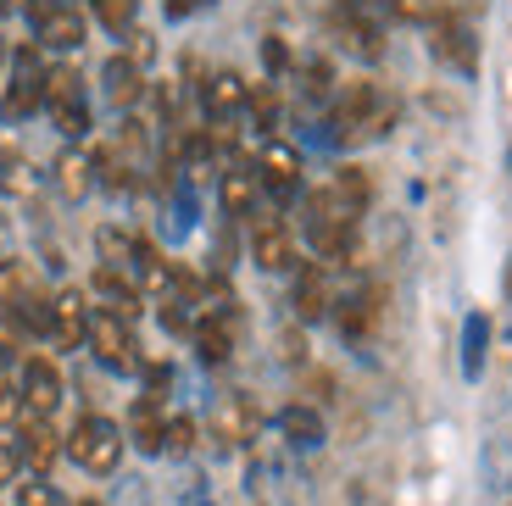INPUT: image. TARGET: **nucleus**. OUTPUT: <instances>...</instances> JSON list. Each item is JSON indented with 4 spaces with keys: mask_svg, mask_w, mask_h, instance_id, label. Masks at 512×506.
<instances>
[{
    "mask_svg": "<svg viewBox=\"0 0 512 506\" xmlns=\"http://www.w3.org/2000/svg\"><path fill=\"white\" fill-rule=\"evenodd\" d=\"M34 106H45V67H39V45H23L17 51V78L12 89L0 95V117H28Z\"/></svg>",
    "mask_w": 512,
    "mask_h": 506,
    "instance_id": "obj_3",
    "label": "nucleus"
},
{
    "mask_svg": "<svg viewBox=\"0 0 512 506\" xmlns=\"http://www.w3.org/2000/svg\"><path fill=\"white\" fill-rule=\"evenodd\" d=\"M17 395L34 418H51L62 406V367L51 356H23V379H17Z\"/></svg>",
    "mask_w": 512,
    "mask_h": 506,
    "instance_id": "obj_4",
    "label": "nucleus"
},
{
    "mask_svg": "<svg viewBox=\"0 0 512 506\" xmlns=\"http://www.w3.org/2000/svg\"><path fill=\"white\" fill-rule=\"evenodd\" d=\"M334 28H340V39H346V45H351L357 56H379V51H384L379 28H373L362 12H340V23H334Z\"/></svg>",
    "mask_w": 512,
    "mask_h": 506,
    "instance_id": "obj_26",
    "label": "nucleus"
},
{
    "mask_svg": "<svg viewBox=\"0 0 512 506\" xmlns=\"http://www.w3.org/2000/svg\"><path fill=\"white\" fill-rule=\"evenodd\" d=\"M329 279H323V267H301L295 273V317L301 323H318V317H329Z\"/></svg>",
    "mask_w": 512,
    "mask_h": 506,
    "instance_id": "obj_13",
    "label": "nucleus"
},
{
    "mask_svg": "<svg viewBox=\"0 0 512 506\" xmlns=\"http://www.w3.org/2000/svg\"><path fill=\"white\" fill-rule=\"evenodd\" d=\"M251 256L262 273H295V240H290V228L273 223V217H262L251 234Z\"/></svg>",
    "mask_w": 512,
    "mask_h": 506,
    "instance_id": "obj_6",
    "label": "nucleus"
},
{
    "mask_svg": "<svg viewBox=\"0 0 512 506\" xmlns=\"http://www.w3.org/2000/svg\"><path fill=\"white\" fill-rule=\"evenodd\" d=\"M51 178H56V190H62L67 201H84V195L95 190V156H90V151H78V145H67V151L56 156Z\"/></svg>",
    "mask_w": 512,
    "mask_h": 506,
    "instance_id": "obj_10",
    "label": "nucleus"
},
{
    "mask_svg": "<svg viewBox=\"0 0 512 506\" xmlns=\"http://www.w3.org/2000/svg\"><path fill=\"white\" fill-rule=\"evenodd\" d=\"M56 6H62V0H23V12H28V23H34V28L45 23V17L56 12Z\"/></svg>",
    "mask_w": 512,
    "mask_h": 506,
    "instance_id": "obj_36",
    "label": "nucleus"
},
{
    "mask_svg": "<svg viewBox=\"0 0 512 506\" xmlns=\"http://www.w3.org/2000/svg\"><path fill=\"white\" fill-rule=\"evenodd\" d=\"M256 178H262L273 195H295V190H301V151H295V145L268 140V145H262V156H256Z\"/></svg>",
    "mask_w": 512,
    "mask_h": 506,
    "instance_id": "obj_5",
    "label": "nucleus"
},
{
    "mask_svg": "<svg viewBox=\"0 0 512 506\" xmlns=\"http://www.w3.org/2000/svg\"><path fill=\"white\" fill-rule=\"evenodd\" d=\"M23 418H28V406H23V395H17V384L6 379V367H0V423L23 429Z\"/></svg>",
    "mask_w": 512,
    "mask_h": 506,
    "instance_id": "obj_28",
    "label": "nucleus"
},
{
    "mask_svg": "<svg viewBox=\"0 0 512 506\" xmlns=\"http://www.w3.org/2000/svg\"><path fill=\"white\" fill-rule=\"evenodd\" d=\"M435 56H440V62H451V67H462V73H474V67H479L474 39H468V28H457V23H440L435 28Z\"/></svg>",
    "mask_w": 512,
    "mask_h": 506,
    "instance_id": "obj_20",
    "label": "nucleus"
},
{
    "mask_svg": "<svg viewBox=\"0 0 512 506\" xmlns=\"http://www.w3.org/2000/svg\"><path fill=\"white\" fill-rule=\"evenodd\" d=\"M262 62H268V73H284V67H290V51H284V39H262Z\"/></svg>",
    "mask_w": 512,
    "mask_h": 506,
    "instance_id": "obj_34",
    "label": "nucleus"
},
{
    "mask_svg": "<svg viewBox=\"0 0 512 506\" xmlns=\"http://www.w3.org/2000/svg\"><path fill=\"white\" fill-rule=\"evenodd\" d=\"M128 440L140 445L145 456L167 451V423H162V412H156V401H140L128 412Z\"/></svg>",
    "mask_w": 512,
    "mask_h": 506,
    "instance_id": "obj_15",
    "label": "nucleus"
},
{
    "mask_svg": "<svg viewBox=\"0 0 512 506\" xmlns=\"http://www.w3.org/2000/svg\"><path fill=\"white\" fill-rule=\"evenodd\" d=\"M45 106H51V112L84 106V78H78V67H51V73H45Z\"/></svg>",
    "mask_w": 512,
    "mask_h": 506,
    "instance_id": "obj_21",
    "label": "nucleus"
},
{
    "mask_svg": "<svg viewBox=\"0 0 512 506\" xmlns=\"http://www.w3.org/2000/svg\"><path fill=\"white\" fill-rule=\"evenodd\" d=\"M51 340L62 345V351H73V345L90 340V306H84L78 290L51 295Z\"/></svg>",
    "mask_w": 512,
    "mask_h": 506,
    "instance_id": "obj_7",
    "label": "nucleus"
},
{
    "mask_svg": "<svg viewBox=\"0 0 512 506\" xmlns=\"http://www.w3.org/2000/svg\"><path fill=\"white\" fill-rule=\"evenodd\" d=\"M251 112H256V123H262V128H273V112H279L273 89H256V95H251Z\"/></svg>",
    "mask_w": 512,
    "mask_h": 506,
    "instance_id": "obj_33",
    "label": "nucleus"
},
{
    "mask_svg": "<svg viewBox=\"0 0 512 506\" xmlns=\"http://www.w3.org/2000/svg\"><path fill=\"white\" fill-rule=\"evenodd\" d=\"M123 429H117L112 418H101V412H90V418H78V429L67 434V456H73L84 473H112L117 462H123Z\"/></svg>",
    "mask_w": 512,
    "mask_h": 506,
    "instance_id": "obj_1",
    "label": "nucleus"
},
{
    "mask_svg": "<svg viewBox=\"0 0 512 506\" xmlns=\"http://www.w3.org/2000/svg\"><path fill=\"white\" fill-rule=\"evenodd\" d=\"M256 190H262V178H256V167H245V162H229V167H223L218 195H223V212H229V217H251Z\"/></svg>",
    "mask_w": 512,
    "mask_h": 506,
    "instance_id": "obj_11",
    "label": "nucleus"
},
{
    "mask_svg": "<svg viewBox=\"0 0 512 506\" xmlns=\"http://www.w3.org/2000/svg\"><path fill=\"white\" fill-rule=\"evenodd\" d=\"M39 295L45 290L23 262H0V312H17L23 301H39Z\"/></svg>",
    "mask_w": 512,
    "mask_h": 506,
    "instance_id": "obj_18",
    "label": "nucleus"
},
{
    "mask_svg": "<svg viewBox=\"0 0 512 506\" xmlns=\"http://www.w3.org/2000/svg\"><path fill=\"white\" fill-rule=\"evenodd\" d=\"M56 451H62V434H56L45 418H34V412H28L23 429H17V456H23L34 473H45L56 462Z\"/></svg>",
    "mask_w": 512,
    "mask_h": 506,
    "instance_id": "obj_8",
    "label": "nucleus"
},
{
    "mask_svg": "<svg viewBox=\"0 0 512 506\" xmlns=\"http://www.w3.org/2000/svg\"><path fill=\"white\" fill-rule=\"evenodd\" d=\"M256 423H262V412H256L245 395H229V401L218 406V434H223L229 445H245V440L256 434Z\"/></svg>",
    "mask_w": 512,
    "mask_h": 506,
    "instance_id": "obj_16",
    "label": "nucleus"
},
{
    "mask_svg": "<svg viewBox=\"0 0 512 506\" xmlns=\"http://www.w3.org/2000/svg\"><path fill=\"white\" fill-rule=\"evenodd\" d=\"M357 12H396V0H357Z\"/></svg>",
    "mask_w": 512,
    "mask_h": 506,
    "instance_id": "obj_37",
    "label": "nucleus"
},
{
    "mask_svg": "<svg viewBox=\"0 0 512 506\" xmlns=\"http://www.w3.org/2000/svg\"><path fill=\"white\" fill-rule=\"evenodd\" d=\"M95 251H101L106 273L134 279V256H140V240H134V234H123V228H101V234H95Z\"/></svg>",
    "mask_w": 512,
    "mask_h": 506,
    "instance_id": "obj_14",
    "label": "nucleus"
},
{
    "mask_svg": "<svg viewBox=\"0 0 512 506\" xmlns=\"http://www.w3.org/2000/svg\"><path fill=\"white\" fill-rule=\"evenodd\" d=\"M17 351H23V329H17V317L0 312V362H6V356H17Z\"/></svg>",
    "mask_w": 512,
    "mask_h": 506,
    "instance_id": "obj_32",
    "label": "nucleus"
},
{
    "mask_svg": "<svg viewBox=\"0 0 512 506\" xmlns=\"http://www.w3.org/2000/svg\"><path fill=\"white\" fill-rule=\"evenodd\" d=\"M507 506H512V501H507Z\"/></svg>",
    "mask_w": 512,
    "mask_h": 506,
    "instance_id": "obj_41",
    "label": "nucleus"
},
{
    "mask_svg": "<svg viewBox=\"0 0 512 506\" xmlns=\"http://www.w3.org/2000/svg\"><path fill=\"white\" fill-rule=\"evenodd\" d=\"M167 379H173V373H167V367L156 362L151 373H145V401H162V395H167Z\"/></svg>",
    "mask_w": 512,
    "mask_h": 506,
    "instance_id": "obj_35",
    "label": "nucleus"
},
{
    "mask_svg": "<svg viewBox=\"0 0 512 506\" xmlns=\"http://www.w3.org/2000/svg\"><path fill=\"white\" fill-rule=\"evenodd\" d=\"M195 351H201V362H229V351H234V329H229V317H201L195 323Z\"/></svg>",
    "mask_w": 512,
    "mask_h": 506,
    "instance_id": "obj_17",
    "label": "nucleus"
},
{
    "mask_svg": "<svg viewBox=\"0 0 512 506\" xmlns=\"http://www.w3.org/2000/svg\"><path fill=\"white\" fill-rule=\"evenodd\" d=\"M17 506H62V495H56L45 479H34V484H23V490H17Z\"/></svg>",
    "mask_w": 512,
    "mask_h": 506,
    "instance_id": "obj_31",
    "label": "nucleus"
},
{
    "mask_svg": "<svg viewBox=\"0 0 512 506\" xmlns=\"http://www.w3.org/2000/svg\"><path fill=\"white\" fill-rule=\"evenodd\" d=\"M279 434L290 445H318L323 440V418L312 412V406H284V412H279Z\"/></svg>",
    "mask_w": 512,
    "mask_h": 506,
    "instance_id": "obj_22",
    "label": "nucleus"
},
{
    "mask_svg": "<svg viewBox=\"0 0 512 506\" xmlns=\"http://www.w3.org/2000/svg\"><path fill=\"white\" fill-rule=\"evenodd\" d=\"M84 345H90L95 362L112 367V373H134V367H140V356H134V329L112 312H90V340Z\"/></svg>",
    "mask_w": 512,
    "mask_h": 506,
    "instance_id": "obj_2",
    "label": "nucleus"
},
{
    "mask_svg": "<svg viewBox=\"0 0 512 506\" xmlns=\"http://www.w3.org/2000/svg\"><path fill=\"white\" fill-rule=\"evenodd\" d=\"M167 451H173V456H190L195 451V418H173V423H167Z\"/></svg>",
    "mask_w": 512,
    "mask_h": 506,
    "instance_id": "obj_30",
    "label": "nucleus"
},
{
    "mask_svg": "<svg viewBox=\"0 0 512 506\" xmlns=\"http://www.w3.org/2000/svg\"><path fill=\"white\" fill-rule=\"evenodd\" d=\"M0 195H17V201H28V195H39V173L23 162L17 151L0 156Z\"/></svg>",
    "mask_w": 512,
    "mask_h": 506,
    "instance_id": "obj_23",
    "label": "nucleus"
},
{
    "mask_svg": "<svg viewBox=\"0 0 512 506\" xmlns=\"http://www.w3.org/2000/svg\"><path fill=\"white\" fill-rule=\"evenodd\" d=\"M78 506H101V501H78Z\"/></svg>",
    "mask_w": 512,
    "mask_h": 506,
    "instance_id": "obj_40",
    "label": "nucleus"
},
{
    "mask_svg": "<svg viewBox=\"0 0 512 506\" xmlns=\"http://www.w3.org/2000/svg\"><path fill=\"white\" fill-rule=\"evenodd\" d=\"M101 84H106V101H112L117 112L140 106V95H145V73H140L134 56H112V62L101 67Z\"/></svg>",
    "mask_w": 512,
    "mask_h": 506,
    "instance_id": "obj_9",
    "label": "nucleus"
},
{
    "mask_svg": "<svg viewBox=\"0 0 512 506\" xmlns=\"http://www.w3.org/2000/svg\"><path fill=\"white\" fill-rule=\"evenodd\" d=\"M51 117L67 140H84V134H90V106H62V112H51Z\"/></svg>",
    "mask_w": 512,
    "mask_h": 506,
    "instance_id": "obj_29",
    "label": "nucleus"
},
{
    "mask_svg": "<svg viewBox=\"0 0 512 506\" xmlns=\"http://www.w3.org/2000/svg\"><path fill=\"white\" fill-rule=\"evenodd\" d=\"M245 101H251V89L240 84V73H218L212 84H206V112H212V123H223V117H234Z\"/></svg>",
    "mask_w": 512,
    "mask_h": 506,
    "instance_id": "obj_19",
    "label": "nucleus"
},
{
    "mask_svg": "<svg viewBox=\"0 0 512 506\" xmlns=\"http://www.w3.org/2000/svg\"><path fill=\"white\" fill-rule=\"evenodd\" d=\"M0 62H6V39H0Z\"/></svg>",
    "mask_w": 512,
    "mask_h": 506,
    "instance_id": "obj_39",
    "label": "nucleus"
},
{
    "mask_svg": "<svg viewBox=\"0 0 512 506\" xmlns=\"http://www.w3.org/2000/svg\"><path fill=\"white\" fill-rule=\"evenodd\" d=\"M90 6H95V23L112 28V34H128L134 17H140V0H90Z\"/></svg>",
    "mask_w": 512,
    "mask_h": 506,
    "instance_id": "obj_27",
    "label": "nucleus"
},
{
    "mask_svg": "<svg viewBox=\"0 0 512 506\" xmlns=\"http://www.w3.org/2000/svg\"><path fill=\"white\" fill-rule=\"evenodd\" d=\"M190 6H206V0H167V12H173V17H184Z\"/></svg>",
    "mask_w": 512,
    "mask_h": 506,
    "instance_id": "obj_38",
    "label": "nucleus"
},
{
    "mask_svg": "<svg viewBox=\"0 0 512 506\" xmlns=\"http://www.w3.org/2000/svg\"><path fill=\"white\" fill-rule=\"evenodd\" d=\"M485 340H490V317L474 312L462 323V373L468 379H479V367H485Z\"/></svg>",
    "mask_w": 512,
    "mask_h": 506,
    "instance_id": "obj_25",
    "label": "nucleus"
},
{
    "mask_svg": "<svg viewBox=\"0 0 512 506\" xmlns=\"http://www.w3.org/2000/svg\"><path fill=\"white\" fill-rule=\"evenodd\" d=\"M373 323H379V290H362V295H351V301L340 306V329H346L351 340H362Z\"/></svg>",
    "mask_w": 512,
    "mask_h": 506,
    "instance_id": "obj_24",
    "label": "nucleus"
},
{
    "mask_svg": "<svg viewBox=\"0 0 512 506\" xmlns=\"http://www.w3.org/2000/svg\"><path fill=\"white\" fill-rule=\"evenodd\" d=\"M34 39L45 45V51H78V45H84V17H78L73 6L62 0V6H56V12L34 28Z\"/></svg>",
    "mask_w": 512,
    "mask_h": 506,
    "instance_id": "obj_12",
    "label": "nucleus"
}]
</instances>
